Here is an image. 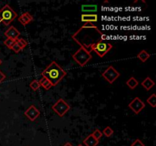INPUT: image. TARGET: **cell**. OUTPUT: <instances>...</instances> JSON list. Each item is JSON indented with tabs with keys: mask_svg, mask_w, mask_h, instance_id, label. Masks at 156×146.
I'll use <instances>...</instances> for the list:
<instances>
[{
	"mask_svg": "<svg viewBox=\"0 0 156 146\" xmlns=\"http://www.w3.org/2000/svg\"><path fill=\"white\" fill-rule=\"evenodd\" d=\"M40 84L41 86H42L43 88H45L46 90H50L53 87L52 84L50 83V81L49 80H47V78H45L44 77H42L41 78V80L39 81Z\"/></svg>",
	"mask_w": 156,
	"mask_h": 146,
	"instance_id": "obj_17",
	"label": "cell"
},
{
	"mask_svg": "<svg viewBox=\"0 0 156 146\" xmlns=\"http://www.w3.org/2000/svg\"><path fill=\"white\" fill-rule=\"evenodd\" d=\"M131 146H145V144L140 139H136L131 144Z\"/></svg>",
	"mask_w": 156,
	"mask_h": 146,
	"instance_id": "obj_26",
	"label": "cell"
},
{
	"mask_svg": "<svg viewBox=\"0 0 156 146\" xmlns=\"http://www.w3.org/2000/svg\"><path fill=\"white\" fill-rule=\"evenodd\" d=\"M18 21L23 25H27L33 21V17L28 12H25L18 18Z\"/></svg>",
	"mask_w": 156,
	"mask_h": 146,
	"instance_id": "obj_11",
	"label": "cell"
},
{
	"mask_svg": "<svg viewBox=\"0 0 156 146\" xmlns=\"http://www.w3.org/2000/svg\"><path fill=\"white\" fill-rule=\"evenodd\" d=\"M141 84L142 86L145 88L146 91H149L150 89H151V88L154 87V82L150 77H146V78L144 79V81H142Z\"/></svg>",
	"mask_w": 156,
	"mask_h": 146,
	"instance_id": "obj_13",
	"label": "cell"
},
{
	"mask_svg": "<svg viewBox=\"0 0 156 146\" xmlns=\"http://www.w3.org/2000/svg\"><path fill=\"white\" fill-rule=\"evenodd\" d=\"M15 41L10 39V38H7V39L4 41V44H5V45L9 49L11 48V47L15 44Z\"/></svg>",
	"mask_w": 156,
	"mask_h": 146,
	"instance_id": "obj_23",
	"label": "cell"
},
{
	"mask_svg": "<svg viewBox=\"0 0 156 146\" xmlns=\"http://www.w3.org/2000/svg\"><path fill=\"white\" fill-rule=\"evenodd\" d=\"M99 142V140L96 139L95 138H94L92 135V134H90L88 136H87L85 138V140L83 141V143L85 144L86 146H97V144Z\"/></svg>",
	"mask_w": 156,
	"mask_h": 146,
	"instance_id": "obj_12",
	"label": "cell"
},
{
	"mask_svg": "<svg viewBox=\"0 0 156 146\" xmlns=\"http://www.w3.org/2000/svg\"><path fill=\"white\" fill-rule=\"evenodd\" d=\"M63 146H72V144L71 143H69V142H66L65 144H64Z\"/></svg>",
	"mask_w": 156,
	"mask_h": 146,
	"instance_id": "obj_28",
	"label": "cell"
},
{
	"mask_svg": "<svg viewBox=\"0 0 156 146\" xmlns=\"http://www.w3.org/2000/svg\"><path fill=\"white\" fill-rule=\"evenodd\" d=\"M78 146H83L82 145V144H78Z\"/></svg>",
	"mask_w": 156,
	"mask_h": 146,
	"instance_id": "obj_30",
	"label": "cell"
},
{
	"mask_svg": "<svg viewBox=\"0 0 156 146\" xmlns=\"http://www.w3.org/2000/svg\"><path fill=\"white\" fill-rule=\"evenodd\" d=\"M72 59L81 67H84L92 59L91 51L88 50L84 46H81L78 50L72 55Z\"/></svg>",
	"mask_w": 156,
	"mask_h": 146,
	"instance_id": "obj_2",
	"label": "cell"
},
{
	"mask_svg": "<svg viewBox=\"0 0 156 146\" xmlns=\"http://www.w3.org/2000/svg\"><path fill=\"white\" fill-rule=\"evenodd\" d=\"M16 43L18 44V45L21 47V50L25 48V47L28 45V42H27L26 41H25L23 38H18V39H17Z\"/></svg>",
	"mask_w": 156,
	"mask_h": 146,
	"instance_id": "obj_21",
	"label": "cell"
},
{
	"mask_svg": "<svg viewBox=\"0 0 156 146\" xmlns=\"http://www.w3.org/2000/svg\"><path fill=\"white\" fill-rule=\"evenodd\" d=\"M81 28H82V29L83 28H94V29L95 30H98V28H97V26H96L95 24H94L91 22H86L82 27H81Z\"/></svg>",
	"mask_w": 156,
	"mask_h": 146,
	"instance_id": "obj_24",
	"label": "cell"
},
{
	"mask_svg": "<svg viewBox=\"0 0 156 146\" xmlns=\"http://www.w3.org/2000/svg\"><path fill=\"white\" fill-rule=\"evenodd\" d=\"M5 78H6V75H5V74L1 71V70H0V83H2Z\"/></svg>",
	"mask_w": 156,
	"mask_h": 146,
	"instance_id": "obj_27",
	"label": "cell"
},
{
	"mask_svg": "<svg viewBox=\"0 0 156 146\" xmlns=\"http://www.w3.org/2000/svg\"><path fill=\"white\" fill-rule=\"evenodd\" d=\"M30 87L32 90L34 91H38L40 88H41V84H40L39 81L38 80H33L31 83H30Z\"/></svg>",
	"mask_w": 156,
	"mask_h": 146,
	"instance_id": "obj_19",
	"label": "cell"
},
{
	"mask_svg": "<svg viewBox=\"0 0 156 146\" xmlns=\"http://www.w3.org/2000/svg\"><path fill=\"white\" fill-rule=\"evenodd\" d=\"M70 109V106L67 104L66 101H64L63 98L59 99L52 107V110L59 115V117H63Z\"/></svg>",
	"mask_w": 156,
	"mask_h": 146,
	"instance_id": "obj_5",
	"label": "cell"
},
{
	"mask_svg": "<svg viewBox=\"0 0 156 146\" xmlns=\"http://www.w3.org/2000/svg\"><path fill=\"white\" fill-rule=\"evenodd\" d=\"M120 73L115 69L114 66L112 65H110V66L107 67V69L102 73V77L107 81L110 84H112L114 83L116 80L118 78V77L120 76Z\"/></svg>",
	"mask_w": 156,
	"mask_h": 146,
	"instance_id": "obj_6",
	"label": "cell"
},
{
	"mask_svg": "<svg viewBox=\"0 0 156 146\" xmlns=\"http://www.w3.org/2000/svg\"><path fill=\"white\" fill-rule=\"evenodd\" d=\"M147 103L149 104L151 107H156V95L155 94H152L150 97H148L146 100Z\"/></svg>",
	"mask_w": 156,
	"mask_h": 146,
	"instance_id": "obj_18",
	"label": "cell"
},
{
	"mask_svg": "<svg viewBox=\"0 0 156 146\" xmlns=\"http://www.w3.org/2000/svg\"><path fill=\"white\" fill-rule=\"evenodd\" d=\"M102 134H104L106 137H111L114 134V130L112 129L111 126H107L104 129Z\"/></svg>",
	"mask_w": 156,
	"mask_h": 146,
	"instance_id": "obj_20",
	"label": "cell"
},
{
	"mask_svg": "<svg viewBox=\"0 0 156 146\" xmlns=\"http://www.w3.org/2000/svg\"><path fill=\"white\" fill-rule=\"evenodd\" d=\"M128 107L133 111L136 114H139L143 109L145 107V104H144L142 101L140 99L139 97H135L131 102L129 104Z\"/></svg>",
	"mask_w": 156,
	"mask_h": 146,
	"instance_id": "obj_7",
	"label": "cell"
},
{
	"mask_svg": "<svg viewBox=\"0 0 156 146\" xmlns=\"http://www.w3.org/2000/svg\"><path fill=\"white\" fill-rule=\"evenodd\" d=\"M66 74V71L55 61H53L41 73L43 77L50 81L53 86H56L60 82Z\"/></svg>",
	"mask_w": 156,
	"mask_h": 146,
	"instance_id": "obj_1",
	"label": "cell"
},
{
	"mask_svg": "<svg viewBox=\"0 0 156 146\" xmlns=\"http://www.w3.org/2000/svg\"><path fill=\"white\" fill-rule=\"evenodd\" d=\"M90 48H91L90 51H94L98 54V56L102 58L112 49V45L109 43H106L103 41H100L98 42L91 44Z\"/></svg>",
	"mask_w": 156,
	"mask_h": 146,
	"instance_id": "obj_4",
	"label": "cell"
},
{
	"mask_svg": "<svg viewBox=\"0 0 156 146\" xmlns=\"http://www.w3.org/2000/svg\"><path fill=\"white\" fill-rule=\"evenodd\" d=\"M18 17L17 13L8 4L4 5L0 10V21L8 26Z\"/></svg>",
	"mask_w": 156,
	"mask_h": 146,
	"instance_id": "obj_3",
	"label": "cell"
},
{
	"mask_svg": "<svg viewBox=\"0 0 156 146\" xmlns=\"http://www.w3.org/2000/svg\"><path fill=\"white\" fill-rule=\"evenodd\" d=\"M25 115L26 116L28 120L31 122H34L36 119H38L41 115V112L34 105H31L25 112Z\"/></svg>",
	"mask_w": 156,
	"mask_h": 146,
	"instance_id": "obj_8",
	"label": "cell"
},
{
	"mask_svg": "<svg viewBox=\"0 0 156 146\" xmlns=\"http://www.w3.org/2000/svg\"><path fill=\"white\" fill-rule=\"evenodd\" d=\"M11 50H13L15 53H19L20 51L21 50V48L18 45V44H17L16 41H15V44L11 47Z\"/></svg>",
	"mask_w": 156,
	"mask_h": 146,
	"instance_id": "obj_25",
	"label": "cell"
},
{
	"mask_svg": "<svg viewBox=\"0 0 156 146\" xmlns=\"http://www.w3.org/2000/svg\"><path fill=\"white\" fill-rule=\"evenodd\" d=\"M150 57V54L147 52L145 50H142L140 51L139 53L137 55V58L142 62H145L147 61L148 58Z\"/></svg>",
	"mask_w": 156,
	"mask_h": 146,
	"instance_id": "obj_14",
	"label": "cell"
},
{
	"mask_svg": "<svg viewBox=\"0 0 156 146\" xmlns=\"http://www.w3.org/2000/svg\"><path fill=\"white\" fill-rule=\"evenodd\" d=\"M98 10V6L96 5H82L81 11L83 12H95Z\"/></svg>",
	"mask_w": 156,
	"mask_h": 146,
	"instance_id": "obj_15",
	"label": "cell"
},
{
	"mask_svg": "<svg viewBox=\"0 0 156 146\" xmlns=\"http://www.w3.org/2000/svg\"><path fill=\"white\" fill-rule=\"evenodd\" d=\"M98 15L96 14H82L81 15V20L83 22H97Z\"/></svg>",
	"mask_w": 156,
	"mask_h": 146,
	"instance_id": "obj_10",
	"label": "cell"
},
{
	"mask_svg": "<svg viewBox=\"0 0 156 146\" xmlns=\"http://www.w3.org/2000/svg\"><path fill=\"white\" fill-rule=\"evenodd\" d=\"M2 63V60H1V59H0V65H1V64Z\"/></svg>",
	"mask_w": 156,
	"mask_h": 146,
	"instance_id": "obj_29",
	"label": "cell"
},
{
	"mask_svg": "<svg viewBox=\"0 0 156 146\" xmlns=\"http://www.w3.org/2000/svg\"><path fill=\"white\" fill-rule=\"evenodd\" d=\"M5 36L7 37V38H10V39L16 41V40L18 39V37L20 36V32L15 27L11 26L5 32Z\"/></svg>",
	"mask_w": 156,
	"mask_h": 146,
	"instance_id": "obj_9",
	"label": "cell"
},
{
	"mask_svg": "<svg viewBox=\"0 0 156 146\" xmlns=\"http://www.w3.org/2000/svg\"><path fill=\"white\" fill-rule=\"evenodd\" d=\"M91 134H92L94 138H95L96 139L98 140H99L100 138L102 137V135H103L102 132H101L99 129H95L94 132H93V133H91Z\"/></svg>",
	"mask_w": 156,
	"mask_h": 146,
	"instance_id": "obj_22",
	"label": "cell"
},
{
	"mask_svg": "<svg viewBox=\"0 0 156 146\" xmlns=\"http://www.w3.org/2000/svg\"><path fill=\"white\" fill-rule=\"evenodd\" d=\"M126 84H127V85L130 88V89L133 90L139 85V81L136 79V78L131 77V78H130L127 80Z\"/></svg>",
	"mask_w": 156,
	"mask_h": 146,
	"instance_id": "obj_16",
	"label": "cell"
}]
</instances>
